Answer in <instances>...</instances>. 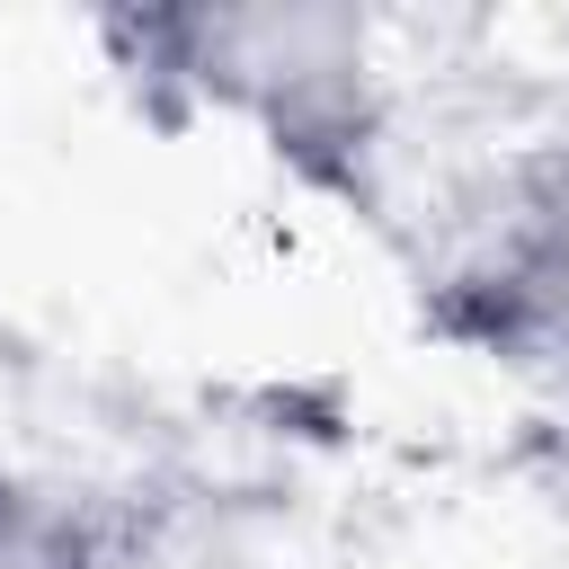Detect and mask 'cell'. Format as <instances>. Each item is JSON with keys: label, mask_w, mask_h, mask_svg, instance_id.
Here are the masks:
<instances>
[{"label": "cell", "mask_w": 569, "mask_h": 569, "mask_svg": "<svg viewBox=\"0 0 569 569\" xmlns=\"http://www.w3.org/2000/svg\"><path fill=\"white\" fill-rule=\"evenodd\" d=\"M107 36L133 53V71L249 124L302 178L356 187L382 142V53L365 9H320V0L151 9V18H116Z\"/></svg>", "instance_id": "obj_1"}, {"label": "cell", "mask_w": 569, "mask_h": 569, "mask_svg": "<svg viewBox=\"0 0 569 569\" xmlns=\"http://www.w3.org/2000/svg\"><path fill=\"white\" fill-rule=\"evenodd\" d=\"M0 569H98V533L62 489L0 471Z\"/></svg>", "instance_id": "obj_3"}, {"label": "cell", "mask_w": 569, "mask_h": 569, "mask_svg": "<svg viewBox=\"0 0 569 569\" xmlns=\"http://www.w3.org/2000/svg\"><path fill=\"white\" fill-rule=\"evenodd\" d=\"M453 284L498 356L569 382V151H542L507 178V204L480 222Z\"/></svg>", "instance_id": "obj_2"}]
</instances>
